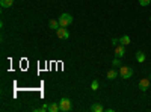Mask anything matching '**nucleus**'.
I'll list each match as a JSON object with an SVG mask.
<instances>
[{
	"mask_svg": "<svg viewBox=\"0 0 151 112\" xmlns=\"http://www.w3.org/2000/svg\"><path fill=\"white\" fill-rule=\"evenodd\" d=\"M119 76L122 79H130L133 76V68L132 67H127V65H121L119 67Z\"/></svg>",
	"mask_w": 151,
	"mask_h": 112,
	"instance_id": "f257e3e1",
	"label": "nucleus"
},
{
	"mask_svg": "<svg viewBox=\"0 0 151 112\" xmlns=\"http://www.w3.org/2000/svg\"><path fill=\"white\" fill-rule=\"evenodd\" d=\"M58 20H59V24H60L62 27H68L70 24L73 23V17L70 14H62Z\"/></svg>",
	"mask_w": 151,
	"mask_h": 112,
	"instance_id": "f03ea898",
	"label": "nucleus"
},
{
	"mask_svg": "<svg viewBox=\"0 0 151 112\" xmlns=\"http://www.w3.org/2000/svg\"><path fill=\"white\" fill-rule=\"evenodd\" d=\"M59 106H60V111L62 112H68L70 109H71V100L70 98H67V97H62L60 100H59Z\"/></svg>",
	"mask_w": 151,
	"mask_h": 112,
	"instance_id": "7ed1b4c3",
	"label": "nucleus"
},
{
	"mask_svg": "<svg viewBox=\"0 0 151 112\" xmlns=\"http://www.w3.org/2000/svg\"><path fill=\"white\" fill-rule=\"evenodd\" d=\"M56 35H58V38H60V40H68V38H70L68 29H67V27H62V26H59V27L56 29Z\"/></svg>",
	"mask_w": 151,
	"mask_h": 112,
	"instance_id": "20e7f679",
	"label": "nucleus"
},
{
	"mask_svg": "<svg viewBox=\"0 0 151 112\" xmlns=\"http://www.w3.org/2000/svg\"><path fill=\"white\" fill-rule=\"evenodd\" d=\"M115 55H116V58H122V56L125 55V46L118 44V46L115 47Z\"/></svg>",
	"mask_w": 151,
	"mask_h": 112,
	"instance_id": "39448f33",
	"label": "nucleus"
},
{
	"mask_svg": "<svg viewBox=\"0 0 151 112\" xmlns=\"http://www.w3.org/2000/svg\"><path fill=\"white\" fill-rule=\"evenodd\" d=\"M150 88V77L148 79H141V82H139V90L141 91H147Z\"/></svg>",
	"mask_w": 151,
	"mask_h": 112,
	"instance_id": "423d86ee",
	"label": "nucleus"
},
{
	"mask_svg": "<svg viewBox=\"0 0 151 112\" xmlns=\"http://www.w3.org/2000/svg\"><path fill=\"white\" fill-rule=\"evenodd\" d=\"M106 76H107V79H109V80L116 79V77H118V70H113V68H112V70H109Z\"/></svg>",
	"mask_w": 151,
	"mask_h": 112,
	"instance_id": "0eeeda50",
	"label": "nucleus"
},
{
	"mask_svg": "<svg viewBox=\"0 0 151 112\" xmlns=\"http://www.w3.org/2000/svg\"><path fill=\"white\" fill-rule=\"evenodd\" d=\"M145 59H147V56H145V53H144V52H141V50H139V52L136 53V61L139 62V64L145 62Z\"/></svg>",
	"mask_w": 151,
	"mask_h": 112,
	"instance_id": "6e6552de",
	"label": "nucleus"
},
{
	"mask_svg": "<svg viewBox=\"0 0 151 112\" xmlns=\"http://www.w3.org/2000/svg\"><path fill=\"white\" fill-rule=\"evenodd\" d=\"M91 111H92V112H103L104 108H103V105H100V103H94V105L91 106Z\"/></svg>",
	"mask_w": 151,
	"mask_h": 112,
	"instance_id": "1a4fd4ad",
	"label": "nucleus"
},
{
	"mask_svg": "<svg viewBox=\"0 0 151 112\" xmlns=\"http://www.w3.org/2000/svg\"><path fill=\"white\" fill-rule=\"evenodd\" d=\"M132 41H130V36L129 35H124V36H121L119 38V44H122V46H129Z\"/></svg>",
	"mask_w": 151,
	"mask_h": 112,
	"instance_id": "9d476101",
	"label": "nucleus"
},
{
	"mask_svg": "<svg viewBox=\"0 0 151 112\" xmlns=\"http://www.w3.org/2000/svg\"><path fill=\"white\" fill-rule=\"evenodd\" d=\"M48 111H50V112H58V111H60L59 103H50V105H48Z\"/></svg>",
	"mask_w": 151,
	"mask_h": 112,
	"instance_id": "9b49d317",
	"label": "nucleus"
},
{
	"mask_svg": "<svg viewBox=\"0 0 151 112\" xmlns=\"http://www.w3.org/2000/svg\"><path fill=\"white\" fill-rule=\"evenodd\" d=\"M0 5H2V8H11L14 5V0H0Z\"/></svg>",
	"mask_w": 151,
	"mask_h": 112,
	"instance_id": "f8f14e48",
	"label": "nucleus"
},
{
	"mask_svg": "<svg viewBox=\"0 0 151 112\" xmlns=\"http://www.w3.org/2000/svg\"><path fill=\"white\" fill-rule=\"evenodd\" d=\"M48 26H50V29H58L59 26H60V24H59V20H50L48 21Z\"/></svg>",
	"mask_w": 151,
	"mask_h": 112,
	"instance_id": "ddd939ff",
	"label": "nucleus"
},
{
	"mask_svg": "<svg viewBox=\"0 0 151 112\" xmlns=\"http://www.w3.org/2000/svg\"><path fill=\"white\" fill-rule=\"evenodd\" d=\"M112 65L113 67H121L122 64H121V58H115V59H113L112 61Z\"/></svg>",
	"mask_w": 151,
	"mask_h": 112,
	"instance_id": "4468645a",
	"label": "nucleus"
},
{
	"mask_svg": "<svg viewBox=\"0 0 151 112\" xmlns=\"http://www.w3.org/2000/svg\"><path fill=\"white\" fill-rule=\"evenodd\" d=\"M98 86H100V83H98V80H92V83H91V90H94V91H97V90H98Z\"/></svg>",
	"mask_w": 151,
	"mask_h": 112,
	"instance_id": "2eb2a0df",
	"label": "nucleus"
},
{
	"mask_svg": "<svg viewBox=\"0 0 151 112\" xmlns=\"http://www.w3.org/2000/svg\"><path fill=\"white\" fill-rule=\"evenodd\" d=\"M139 3H141L142 6H148V5L151 3V0H139Z\"/></svg>",
	"mask_w": 151,
	"mask_h": 112,
	"instance_id": "dca6fc26",
	"label": "nucleus"
},
{
	"mask_svg": "<svg viewBox=\"0 0 151 112\" xmlns=\"http://www.w3.org/2000/svg\"><path fill=\"white\" fill-rule=\"evenodd\" d=\"M112 44H113V46L116 47V46L119 44V40H118V38H113V40H112Z\"/></svg>",
	"mask_w": 151,
	"mask_h": 112,
	"instance_id": "f3484780",
	"label": "nucleus"
},
{
	"mask_svg": "<svg viewBox=\"0 0 151 112\" xmlns=\"http://www.w3.org/2000/svg\"><path fill=\"white\" fill-rule=\"evenodd\" d=\"M150 21H151V17H150Z\"/></svg>",
	"mask_w": 151,
	"mask_h": 112,
	"instance_id": "a211bd4d",
	"label": "nucleus"
}]
</instances>
